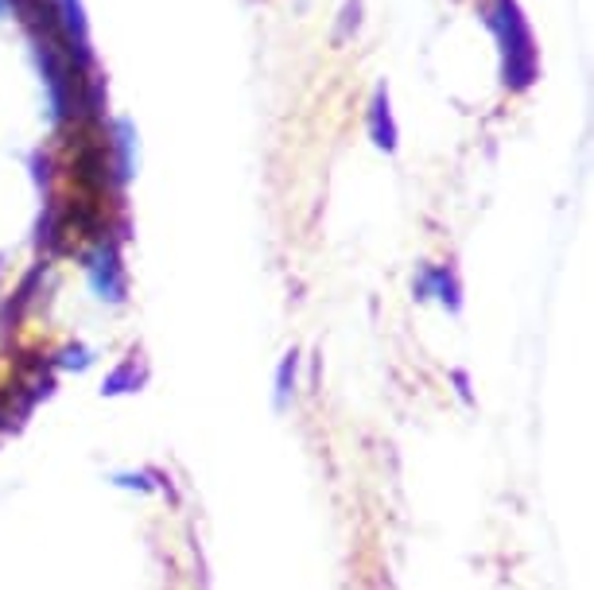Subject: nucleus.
I'll list each match as a JSON object with an SVG mask.
<instances>
[{
  "label": "nucleus",
  "mask_w": 594,
  "mask_h": 590,
  "mask_svg": "<svg viewBox=\"0 0 594 590\" xmlns=\"http://www.w3.org/2000/svg\"><path fill=\"white\" fill-rule=\"evenodd\" d=\"M494 27H498L501 44H506V86L528 90L536 79V51L528 24L521 20L513 0H494Z\"/></svg>",
  "instance_id": "f257e3e1"
},
{
  "label": "nucleus",
  "mask_w": 594,
  "mask_h": 590,
  "mask_svg": "<svg viewBox=\"0 0 594 590\" xmlns=\"http://www.w3.org/2000/svg\"><path fill=\"white\" fill-rule=\"evenodd\" d=\"M416 295H419V299H428V295H439L443 304L459 307V284H454L451 269H428L424 276H419Z\"/></svg>",
  "instance_id": "f03ea898"
},
{
  "label": "nucleus",
  "mask_w": 594,
  "mask_h": 590,
  "mask_svg": "<svg viewBox=\"0 0 594 590\" xmlns=\"http://www.w3.org/2000/svg\"><path fill=\"white\" fill-rule=\"evenodd\" d=\"M369 125H373V140L381 148L393 152L396 148V129H393V114H389V94L373 97V109H369Z\"/></svg>",
  "instance_id": "7ed1b4c3"
},
{
  "label": "nucleus",
  "mask_w": 594,
  "mask_h": 590,
  "mask_svg": "<svg viewBox=\"0 0 594 590\" xmlns=\"http://www.w3.org/2000/svg\"><path fill=\"white\" fill-rule=\"evenodd\" d=\"M296 362H299V357L288 354V357H284V365H280V377H276V400H280V404L288 400L292 385H296Z\"/></svg>",
  "instance_id": "20e7f679"
},
{
  "label": "nucleus",
  "mask_w": 594,
  "mask_h": 590,
  "mask_svg": "<svg viewBox=\"0 0 594 590\" xmlns=\"http://www.w3.org/2000/svg\"><path fill=\"white\" fill-rule=\"evenodd\" d=\"M358 9H361V0H349V4H346V12H342V32H338V39H346L349 24L358 27Z\"/></svg>",
  "instance_id": "39448f33"
}]
</instances>
